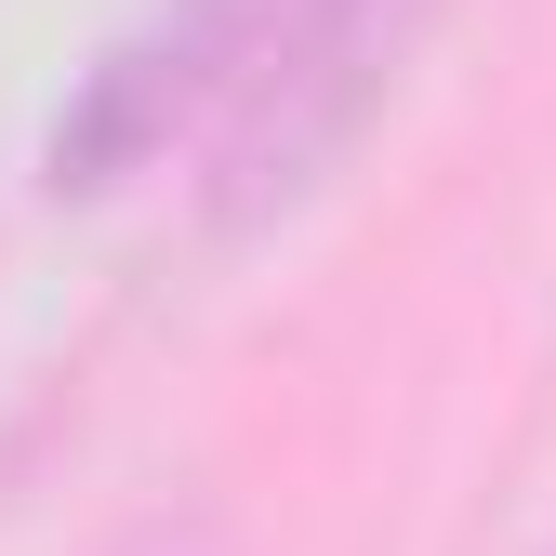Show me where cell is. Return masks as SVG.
<instances>
[{
	"label": "cell",
	"mask_w": 556,
	"mask_h": 556,
	"mask_svg": "<svg viewBox=\"0 0 556 556\" xmlns=\"http://www.w3.org/2000/svg\"><path fill=\"white\" fill-rule=\"evenodd\" d=\"M160 556H199V543H160Z\"/></svg>",
	"instance_id": "6da1fadb"
}]
</instances>
